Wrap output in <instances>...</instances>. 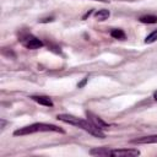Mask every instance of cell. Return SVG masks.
I'll use <instances>...</instances> for the list:
<instances>
[{"instance_id": "obj_1", "label": "cell", "mask_w": 157, "mask_h": 157, "mask_svg": "<svg viewBox=\"0 0 157 157\" xmlns=\"http://www.w3.org/2000/svg\"><path fill=\"white\" fill-rule=\"evenodd\" d=\"M56 119L60 120V121H63V123H65V124H69V125H74L76 128H80V129L85 130L86 132L91 134L94 137H98V139H104L105 137V134L99 128H97L91 120H85V119L77 118V117L71 115V114H58L56 115Z\"/></svg>"}, {"instance_id": "obj_2", "label": "cell", "mask_w": 157, "mask_h": 157, "mask_svg": "<svg viewBox=\"0 0 157 157\" xmlns=\"http://www.w3.org/2000/svg\"><path fill=\"white\" fill-rule=\"evenodd\" d=\"M36 132H60L65 134V130L61 129L58 125L54 124H47V123H33L29 125H26L23 128H20L13 131L15 136H25V135H31Z\"/></svg>"}, {"instance_id": "obj_3", "label": "cell", "mask_w": 157, "mask_h": 157, "mask_svg": "<svg viewBox=\"0 0 157 157\" xmlns=\"http://www.w3.org/2000/svg\"><path fill=\"white\" fill-rule=\"evenodd\" d=\"M92 156H113V157H135L140 155L137 148H108V147H96L90 150Z\"/></svg>"}, {"instance_id": "obj_4", "label": "cell", "mask_w": 157, "mask_h": 157, "mask_svg": "<svg viewBox=\"0 0 157 157\" xmlns=\"http://www.w3.org/2000/svg\"><path fill=\"white\" fill-rule=\"evenodd\" d=\"M20 40H21L22 45L26 47L27 49H38V48L43 47V42L32 34H25L20 38Z\"/></svg>"}, {"instance_id": "obj_5", "label": "cell", "mask_w": 157, "mask_h": 157, "mask_svg": "<svg viewBox=\"0 0 157 157\" xmlns=\"http://www.w3.org/2000/svg\"><path fill=\"white\" fill-rule=\"evenodd\" d=\"M86 114H87V117H88V120H91V121H92L97 128H99L101 130H102V129H107V128L110 126V124L105 123L102 118L97 117L96 114H93V113H91V112H86Z\"/></svg>"}, {"instance_id": "obj_6", "label": "cell", "mask_w": 157, "mask_h": 157, "mask_svg": "<svg viewBox=\"0 0 157 157\" xmlns=\"http://www.w3.org/2000/svg\"><path fill=\"white\" fill-rule=\"evenodd\" d=\"M29 98H31V99H33L34 102H37V103H38V104H40V105H44V107H49V108L54 107V103H53L52 98H50V97H48V96L34 94V96H31Z\"/></svg>"}, {"instance_id": "obj_7", "label": "cell", "mask_w": 157, "mask_h": 157, "mask_svg": "<svg viewBox=\"0 0 157 157\" xmlns=\"http://www.w3.org/2000/svg\"><path fill=\"white\" fill-rule=\"evenodd\" d=\"M131 144H137V145H144V144H157V135H148V136H142L137 139H132Z\"/></svg>"}, {"instance_id": "obj_8", "label": "cell", "mask_w": 157, "mask_h": 157, "mask_svg": "<svg viewBox=\"0 0 157 157\" xmlns=\"http://www.w3.org/2000/svg\"><path fill=\"white\" fill-rule=\"evenodd\" d=\"M109 16H110V12H109V10H107V9L98 10V11L94 13V17L97 18V21H105Z\"/></svg>"}, {"instance_id": "obj_9", "label": "cell", "mask_w": 157, "mask_h": 157, "mask_svg": "<svg viewBox=\"0 0 157 157\" xmlns=\"http://www.w3.org/2000/svg\"><path fill=\"white\" fill-rule=\"evenodd\" d=\"M110 37L114 39H125V32L120 28H114L110 31Z\"/></svg>"}, {"instance_id": "obj_10", "label": "cell", "mask_w": 157, "mask_h": 157, "mask_svg": "<svg viewBox=\"0 0 157 157\" xmlns=\"http://www.w3.org/2000/svg\"><path fill=\"white\" fill-rule=\"evenodd\" d=\"M139 20H140V22L147 23V25L157 23V16H155V15H145V16H141Z\"/></svg>"}, {"instance_id": "obj_11", "label": "cell", "mask_w": 157, "mask_h": 157, "mask_svg": "<svg viewBox=\"0 0 157 157\" xmlns=\"http://www.w3.org/2000/svg\"><path fill=\"white\" fill-rule=\"evenodd\" d=\"M157 40V29H155V31H152L148 36H146V38H145V43L146 44H151V43H153V42H156Z\"/></svg>"}, {"instance_id": "obj_12", "label": "cell", "mask_w": 157, "mask_h": 157, "mask_svg": "<svg viewBox=\"0 0 157 157\" xmlns=\"http://www.w3.org/2000/svg\"><path fill=\"white\" fill-rule=\"evenodd\" d=\"M87 81H88V78H87V77H85V78H83L81 82H78V83H77V87H78V88H82V87H85V85L87 83Z\"/></svg>"}, {"instance_id": "obj_13", "label": "cell", "mask_w": 157, "mask_h": 157, "mask_svg": "<svg viewBox=\"0 0 157 157\" xmlns=\"http://www.w3.org/2000/svg\"><path fill=\"white\" fill-rule=\"evenodd\" d=\"M48 21H53V17H49V18H44V20H40V22H48Z\"/></svg>"}, {"instance_id": "obj_14", "label": "cell", "mask_w": 157, "mask_h": 157, "mask_svg": "<svg viewBox=\"0 0 157 157\" xmlns=\"http://www.w3.org/2000/svg\"><path fill=\"white\" fill-rule=\"evenodd\" d=\"M153 99L157 102V91H155V92H153Z\"/></svg>"}, {"instance_id": "obj_15", "label": "cell", "mask_w": 157, "mask_h": 157, "mask_svg": "<svg viewBox=\"0 0 157 157\" xmlns=\"http://www.w3.org/2000/svg\"><path fill=\"white\" fill-rule=\"evenodd\" d=\"M92 1H101V2H108L109 0H92Z\"/></svg>"}]
</instances>
